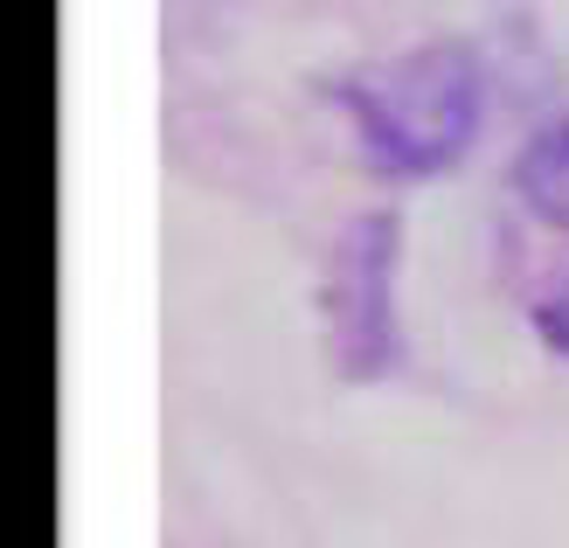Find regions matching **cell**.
Returning a JSON list of instances; mask_svg holds the SVG:
<instances>
[{"mask_svg":"<svg viewBox=\"0 0 569 548\" xmlns=\"http://www.w3.org/2000/svg\"><path fill=\"white\" fill-rule=\"evenodd\" d=\"M327 104L355 139V160L376 181L417 188L466 167L487 139L493 83L479 49L459 36H423L389 56H361L327 83Z\"/></svg>","mask_w":569,"mask_h":548,"instance_id":"obj_1","label":"cell"},{"mask_svg":"<svg viewBox=\"0 0 569 548\" xmlns=\"http://www.w3.org/2000/svg\"><path fill=\"white\" fill-rule=\"evenodd\" d=\"M403 257L410 222L396 209H355L333 222L312 278V320L333 382L376 389L403 368Z\"/></svg>","mask_w":569,"mask_h":548,"instance_id":"obj_2","label":"cell"},{"mask_svg":"<svg viewBox=\"0 0 569 548\" xmlns=\"http://www.w3.org/2000/svg\"><path fill=\"white\" fill-rule=\"evenodd\" d=\"M507 188L542 229H569V111L521 139V153L507 160Z\"/></svg>","mask_w":569,"mask_h":548,"instance_id":"obj_3","label":"cell"},{"mask_svg":"<svg viewBox=\"0 0 569 548\" xmlns=\"http://www.w3.org/2000/svg\"><path fill=\"white\" fill-rule=\"evenodd\" d=\"M528 333L542 340V355H549V361L569 368V271H562L556 285H542V292H535V306H528Z\"/></svg>","mask_w":569,"mask_h":548,"instance_id":"obj_4","label":"cell"}]
</instances>
